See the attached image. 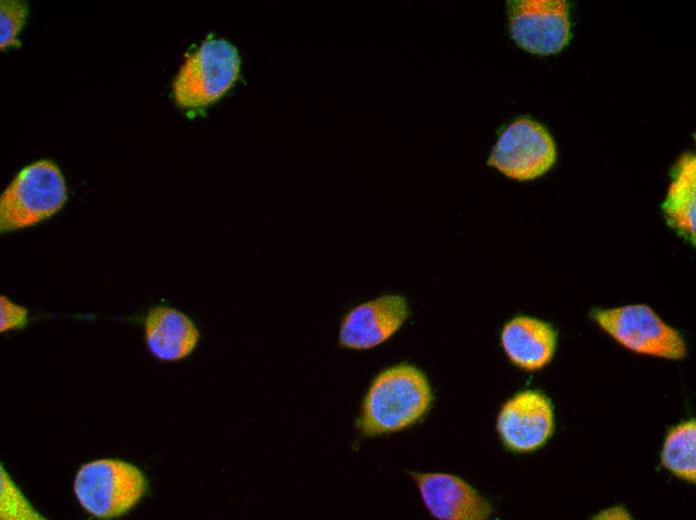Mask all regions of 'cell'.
<instances>
[{"instance_id":"6da1fadb","label":"cell","mask_w":696,"mask_h":520,"mask_svg":"<svg viewBox=\"0 0 696 520\" xmlns=\"http://www.w3.org/2000/svg\"><path fill=\"white\" fill-rule=\"evenodd\" d=\"M432 400L425 375L409 364L381 372L364 399L357 426L367 436L404 429L418 421Z\"/></svg>"},{"instance_id":"8fae6325","label":"cell","mask_w":696,"mask_h":520,"mask_svg":"<svg viewBox=\"0 0 696 520\" xmlns=\"http://www.w3.org/2000/svg\"><path fill=\"white\" fill-rule=\"evenodd\" d=\"M556 332L546 322L517 316L505 324L501 344L509 359L518 367L533 371L546 366L556 348Z\"/></svg>"},{"instance_id":"2e32d148","label":"cell","mask_w":696,"mask_h":520,"mask_svg":"<svg viewBox=\"0 0 696 520\" xmlns=\"http://www.w3.org/2000/svg\"><path fill=\"white\" fill-rule=\"evenodd\" d=\"M1 519H42L1 468Z\"/></svg>"},{"instance_id":"9c48e42d","label":"cell","mask_w":696,"mask_h":520,"mask_svg":"<svg viewBox=\"0 0 696 520\" xmlns=\"http://www.w3.org/2000/svg\"><path fill=\"white\" fill-rule=\"evenodd\" d=\"M403 296L388 294L354 307L344 317L339 330L340 345L364 350L389 339L408 316Z\"/></svg>"},{"instance_id":"7a4b0ae2","label":"cell","mask_w":696,"mask_h":520,"mask_svg":"<svg viewBox=\"0 0 696 520\" xmlns=\"http://www.w3.org/2000/svg\"><path fill=\"white\" fill-rule=\"evenodd\" d=\"M67 200L65 179L50 160L24 167L0 197L2 233L31 227L59 212Z\"/></svg>"},{"instance_id":"5bb4252c","label":"cell","mask_w":696,"mask_h":520,"mask_svg":"<svg viewBox=\"0 0 696 520\" xmlns=\"http://www.w3.org/2000/svg\"><path fill=\"white\" fill-rule=\"evenodd\" d=\"M662 464L676 476L696 481V422L694 419L673 427L667 434L662 453Z\"/></svg>"},{"instance_id":"4fadbf2b","label":"cell","mask_w":696,"mask_h":520,"mask_svg":"<svg viewBox=\"0 0 696 520\" xmlns=\"http://www.w3.org/2000/svg\"><path fill=\"white\" fill-rule=\"evenodd\" d=\"M667 224L676 233L695 244L696 158L684 153L671 171V182L662 204Z\"/></svg>"},{"instance_id":"277c9868","label":"cell","mask_w":696,"mask_h":520,"mask_svg":"<svg viewBox=\"0 0 696 520\" xmlns=\"http://www.w3.org/2000/svg\"><path fill=\"white\" fill-rule=\"evenodd\" d=\"M74 493L81 506L98 518L127 513L146 492L143 473L134 465L117 459H100L83 465L74 481Z\"/></svg>"},{"instance_id":"5b68a950","label":"cell","mask_w":696,"mask_h":520,"mask_svg":"<svg viewBox=\"0 0 696 520\" xmlns=\"http://www.w3.org/2000/svg\"><path fill=\"white\" fill-rule=\"evenodd\" d=\"M591 317L607 334L631 351L667 359H681L686 355V345L680 333L647 305L594 309Z\"/></svg>"},{"instance_id":"30bf717a","label":"cell","mask_w":696,"mask_h":520,"mask_svg":"<svg viewBox=\"0 0 696 520\" xmlns=\"http://www.w3.org/2000/svg\"><path fill=\"white\" fill-rule=\"evenodd\" d=\"M431 514L443 520H483L492 508L473 487L444 473H411Z\"/></svg>"},{"instance_id":"52a82bcc","label":"cell","mask_w":696,"mask_h":520,"mask_svg":"<svg viewBox=\"0 0 696 520\" xmlns=\"http://www.w3.org/2000/svg\"><path fill=\"white\" fill-rule=\"evenodd\" d=\"M507 11L512 39L530 53L556 54L570 41L569 7L564 0H512Z\"/></svg>"},{"instance_id":"ac0fdd59","label":"cell","mask_w":696,"mask_h":520,"mask_svg":"<svg viewBox=\"0 0 696 520\" xmlns=\"http://www.w3.org/2000/svg\"><path fill=\"white\" fill-rule=\"evenodd\" d=\"M595 519H631L629 513L623 507H612L601 511L594 517Z\"/></svg>"},{"instance_id":"7c38bea8","label":"cell","mask_w":696,"mask_h":520,"mask_svg":"<svg viewBox=\"0 0 696 520\" xmlns=\"http://www.w3.org/2000/svg\"><path fill=\"white\" fill-rule=\"evenodd\" d=\"M199 331L184 313L167 306L152 308L145 320V340L150 352L165 361L188 356L196 347Z\"/></svg>"},{"instance_id":"9a60e30c","label":"cell","mask_w":696,"mask_h":520,"mask_svg":"<svg viewBox=\"0 0 696 520\" xmlns=\"http://www.w3.org/2000/svg\"><path fill=\"white\" fill-rule=\"evenodd\" d=\"M0 3V46L3 50L18 44V35L28 15V5L16 0H2Z\"/></svg>"},{"instance_id":"3957f363","label":"cell","mask_w":696,"mask_h":520,"mask_svg":"<svg viewBox=\"0 0 696 520\" xmlns=\"http://www.w3.org/2000/svg\"><path fill=\"white\" fill-rule=\"evenodd\" d=\"M240 67L239 52L231 42L207 39L186 58L173 82L176 103L190 109L210 105L234 85Z\"/></svg>"},{"instance_id":"ba28073f","label":"cell","mask_w":696,"mask_h":520,"mask_svg":"<svg viewBox=\"0 0 696 520\" xmlns=\"http://www.w3.org/2000/svg\"><path fill=\"white\" fill-rule=\"evenodd\" d=\"M554 429L551 402L540 392L523 391L502 407L497 430L507 448L515 452H530L540 448Z\"/></svg>"},{"instance_id":"8992f818","label":"cell","mask_w":696,"mask_h":520,"mask_svg":"<svg viewBox=\"0 0 696 520\" xmlns=\"http://www.w3.org/2000/svg\"><path fill=\"white\" fill-rule=\"evenodd\" d=\"M556 157L549 132L540 123L521 117L502 131L487 164L509 178L526 181L545 174Z\"/></svg>"},{"instance_id":"e0dca14e","label":"cell","mask_w":696,"mask_h":520,"mask_svg":"<svg viewBox=\"0 0 696 520\" xmlns=\"http://www.w3.org/2000/svg\"><path fill=\"white\" fill-rule=\"evenodd\" d=\"M0 331L6 332L19 329L27 323L28 311L25 307L14 303L7 296H0Z\"/></svg>"}]
</instances>
